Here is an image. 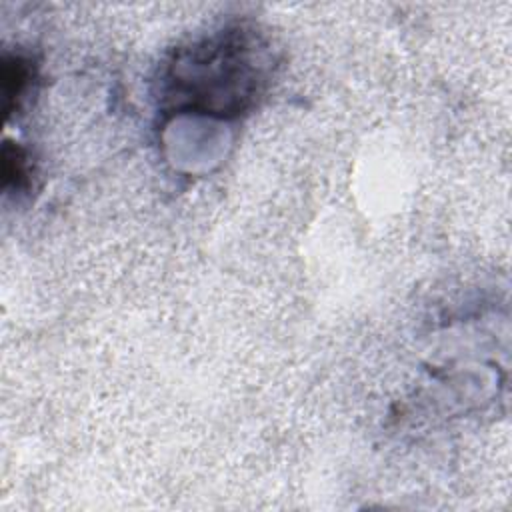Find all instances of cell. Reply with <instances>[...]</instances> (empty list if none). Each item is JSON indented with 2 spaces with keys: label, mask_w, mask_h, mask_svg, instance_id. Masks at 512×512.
Listing matches in <instances>:
<instances>
[{
  "label": "cell",
  "mask_w": 512,
  "mask_h": 512,
  "mask_svg": "<svg viewBox=\"0 0 512 512\" xmlns=\"http://www.w3.org/2000/svg\"><path fill=\"white\" fill-rule=\"evenodd\" d=\"M32 66L30 60H26L20 54H6L2 58V96H4V110L6 114H12L20 102L24 100L30 80H32Z\"/></svg>",
  "instance_id": "cell-2"
},
{
  "label": "cell",
  "mask_w": 512,
  "mask_h": 512,
  "mask_svg": "<svg viewBox=\"0 0 512 512\" xmlns=\"http://www.w3.org/2000/svg\"><path fill=\"white\" fill-rule=\"evenodd\" d=\"M268 38L246 24L224 26L178 46L160 72V102L176 112L236 118L268 88Z\"/></svg>",
  "instance_id": "cell-1"
},
{
  "label": "cell",
  "mask_w": 512,
  "mask_h": 512,
  "mask_svg": "<svg viewBox=\"0 0 512 512\" xmlns=\"http://www.w3.org/2000/svg\"><path fill=\"white\" fill-rule=\"evenodd\" d=\"M30 184V164L26 152L12 142H4L2 148V186L4 190H24Z\"/></svg>",
  "instance_id": "cell-3"
}]
</instances>
